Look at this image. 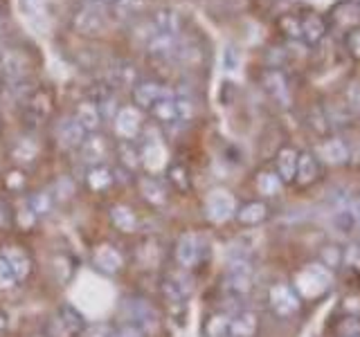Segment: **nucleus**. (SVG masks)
Wrapping results in <instances>:
<instances>
[{"instance_id":"obj_48","label":"nucleus","mask_w":360,"mask_h":337,"mask_svg":"<svg viewBox=\"0 0 360 337\" xmlns=\"http://www.w3.org/2000/svg\"><path fill=\"white\" fill-rule=\"evenodd\" d=\"M338 337H360V333H340Z\"/></svg>"},{"instance_id":"obj_8","label":"nucleus","mask_w":360,"mask_h":337,"mask_svg":"<svg viewBox=\"0 0 360 337\" xmlns=\"http://www.w3.org/2000/svg\"><path fill=\"white\" fill-rule=\"evenodd\" d=\"M320 178H322L320 160L315 157L313 151H302L297 157V168H295V180H292V185L297 189H309L315 183H320Z\"/></svg>"},{"instance_id":"obj_30","label":"nucleus","mask_w":360,"mask_h":337,"mask_svg":"<svg viewBox=\"0 0 360 337\" xmlns=\"http://www.w3.org/2000/svg\"><path fill=\"white\" fill-rule=\"evenodd\" d=\"M56 317L61 319V324L65 326V331L70 335H82L84 329H86V317L82 312H79L72 303H61L59 310H56Z\"/></svg>"},{"instance_id":"obj_13","label":"nucleus","mask_w":360,"mask_h":337,"mask_svg":"<svg viewBox=\"0 0 360 337\" xmlns=\"http://www.w3.org/2000/svg\"><path fill=\"white\" fill-rule=\"evenodd\" d=\"M300 34L307 45H318L326 34H329V25H326V16L318 14V11H309V14L300 16Z\"/></svg>"},{"instance_id":"obj_36","label":"nucleus","mask_w":360,"mask_h":337,"mask_svg":"<svg viewBox=\"0 0 360 337\" xmlns=\"http://www.w3.org/2000/svg\"><path fill=\"white\" fill-rule=\"evenodd\" d=\"M318 258H320V265H324L326 270L333 272V270H338L345 263V250L335 243H326V245H322Z\"/></svg>"},{"instance_id":"obj_49","label":"nucleus","mask_w":360,"mask_h":337,"mask_svg":"<svg viewBox=\"0 0 360 337\" xmlns=\"http://www.w3.org/2000/svg\"><path fill=\"white\" fill-rule=\"evenodd\" d=\"M3 133H5V124H3V119H0V138H3Z\"/></svg>"},{"instance_id":"obj_18","label":"nucleus","mask_w":360,"mask_h":337,"mask_svg":"<svg viewBox=\"0 0 360 337\" xmlns=\"http://www.w3.org/2000/svg\"><path fill=\"white\" fill-rule=\"evenodd\" d=\"M174 95L172 90L160 86V84H153V81H144L140 86H135L133 90V99H135V108H144L149 110L153 104H158L160 99Z\"/></svg>"},{"instance_id":"obj_33","label":"nucleus","mask_w":360,"mask_h":337,"mask_svg":"<svg viewBox=\"0 0 360 337\" xmlns=\"http://www.w3.org/2000/svg\"><path fill=\"white\" fill-rule=\"evenodd\" d=\"M117 162L127 173L138 171L140 166V151L133 142H120L117 146Z\"/></svg>"},{"instance_id":"obj_39","label":"nucleus","mask_w":360,"mask_h":337,"mask_svg":"<svg viewBox=\"0 0 360 337\" xmlns=\"http://www.w3.org/2000/svg\"><path fill=\"white\" fill-rule=\"evenodd\" d=\"M279 27H281V32L286 34V37H290V39H302V34H300V16H295V14L281 16L279 18Z\"/></svg>"},{"instance_id":"obj_40","label":"nucleus","mask_w":360,"mask_h":337,"mask_svg":"<svg viewBox=\"0 0 360 337\" xmlns=\"http://www.w3.org/2000/svg\"><path fill=\"white\" fill-rule=\"evenodd\" d=\"M50 194H52L54 202H56V200H70V198H72V194H75V187H72L70 180L61 178V180H56V185L52 187Z\"/></svg>"},{"instance_id":"obj_19","label":"nucleus","mask_w":360,"mask_h":337,"mask_svg":"<svg viewBox=\"0 0 360 337\" xmlns=\"http://www.w3.org/2000/svg\"><path fill=\"white\" fill-rule=\"evenodd\" d=\"M297 157L300 151L292 149V146H281L275 155V173L284 185H292L295 180V168H297Z\"/></svg>"},{"instance_id":"obj_15","label":"nucleus","mask_w":360,"mask_h":337,"mask_svg":"<svg viewBox=\"0 0 360 337\" xmlns=\"http://www.w3.org/2000/svg\"><path fill=\"white\" fill-rule=\"evenodd\" d=\"M138 189H140V196L146 205L151 207H165L167 200H169V189L162 183L160 178L155 176H142L138 180Z\"/></svg>"},{"instance_id":"obj_1","label":"nucleus","mask_w":360,"mask_h":337,"mask_svg":"<svg viewBox=\"0 0 360 337\" xmlns=\"http://www.w3.org/2000/svg\"><path fill=\"white\" fill-rule=\"evenodd\" d=\"M266 303H268V310L279 319L295 317L302 310L300 292L295 290V286L288 284V281H275V284H270L266 292Z\"/></svg>"},{"instance_id":"obj_29","label":"nucleus","mask_w":360,"mask_h":337,"mask_svg":"<svg viewBox=\"0 0 360 337\" xmlns=\"http://www.w3.org/2000/svg\"><path fill=\"white\" fill-rule=\"evenodd\" d=\"M284 183L279 180V176L275 173V168H262V171L257 173V180H255V189L257 194L262 198H275Z\"/></svg>"},{"instance_id":"obj_17","label":"nucleus","mask_w":360,"mask_h":337,"mask_svg":"<svg viewBox=\"0 0 360 337\" xmlns=\"http://www.w3.org/2000/svg\"><path fill=\"white\" fill-rule=\"evenodd\" d=\"M259 326H262L259 315L255 310L241 308L232 312L230 317V337H257Z\"/></svg>"},{"instance_id":"obj_3","label":"nucleus","mask_w":360,"mask_h":337,"mask_svg":"<svg viewBox=\"0 0 360 337\" xmlns=\"http://www.w3.org/2000/svg\"><path fill=\"white\" fill-rule=\"evenodd\" d=\"M90 263H93L97 272L106 275V277H115L127 267V256H124V252L117 245L97 243L93 247V252H90Z\"/></svg>"},{"instance_id":"obj_46","label":"nucleus","mask_w":360,"mask_h":337,"mask_svg":"<svg viewBox=\"0 0 360 337\" xmlns=\"http://www.w3.org/2000/svg\"><path fill=\"white\" fill-rule=\"evenodd\" d=\"M7 225H11V211L7 209L5 202H0V230L7 227Z\"/></svg>"},{"instance_id":"obj_34","label":"nucleus","mask_w":360,"mask_h":337,"mask_svg":"<svg viewBox=\"0 0 360 337\" xmlns=\"http://www.w3.org/2000/svg\"><path fill=\"white\" fill-rule=\"evenodd\" d=\"M27 202H30L32 211L39 216V220L45 218V216H52L54 205H56L50 191H34V194L27 196Z\"/></svg>"},{"instance_id":"obj_9","label":"nucleus","mask_w":360,"mask_h":337,"mask_svg":"<svg viewBox=\"0 0 360 337\" xmlns=\"http://www.w3.org/2000/svg\"><path fill=\"white\" fill-rule=\"evenodd\" d=\"M234 211H236V205H234V198L228 194V191H212L207 196V202H205V216L210 223H225L234 218Z\"/></svg>"},{"instance_id":"obj_25","label":"nucleus","mask_w":360,"mask_h":337,"mask_svg":"<svg viewBox=\"0 0 360 337\" xmlns=\"http://www.w3.org/2000/svg\"><path fill=\"white\" fill-rule=\"evenodd\" d=\"M264 84H266L268 95L273 97L279 106H290V90H288V81L284 74L277 70H270L264 77Z\"/></svg>"},{"instance_id":"obj_2","label":"nucleus","mask_w":360,"mask_h":337,"mask_svg":"<svg viewBox=\"0 0 360 337\" xmlns=\"http://www.w3.org/2000/svg\"><path fill=\"white\" fill-rule=\"evenodd\" d=\"M174 258L176 265L180 270H194L202 263L205 258V243H202V236L196 232H185L178 236L176 247H174Z\"/></svg>"},{"instance_id":"obj_47","label":"nucleus","mask_w":360,"mask_h":337,"mask_svg":"<svg viewBox=\"0 0 360 337\" xmlns=\"http://www.w3.org/2000/svg\"><path fill=\"white\" fill-rule=\"evenodd\" d=\"M7 329H9V317L5 310H0V335H5Z\"/></svg>"},{"instance_id":"obj_50","label":"nucleus","mask_w":360,"mask_h":337,"mask_svg":"<svg viewBox=\"0 0 360 337\" xmlns=\"http://www.w3.org/2000/svg\"><path fill=\"white\" fill-rule=\"evenodd\" d=\"M32 337H45L43 333H37V335H32Z\"/></svg>"},{"instance_id":"obj_26","label":"nucleus","mask_w":360,"mask_h":337,"mask_svg":"<svg viewBox=\"0 0 360 337\" xmlns=\"http://www.w3.org/2000/svg\"><path fill=\"white\" fill-rule=\"evenodd\" d=\"M86 138V131L79 126L75 119H63L59 126H56V140L63 146V149H79Z\"/></svg>"},{"instance_id":"obj_23","label":"nucleus","mask_w":360,"mask_h":337,"mask_svg":"<svg viewBox=\"0 0 360 337\" xmlns=\"http://www.w3.org/2000/svg\"><path fill=\"white\" fill-rule=\"evenodd\" d=\"M9 157L14 160V164L18 168H25L30 164L37 162V157H39V146L34 140L30 138H20L14 142V146L9 149Z\"/></svg>"},{"instance_id":"obj_31","label":"nucleus","mask_w":360,"mask_h":337,"mask_svg":"<svg viewBox=\"0 0 360 337\" xmlns=\"http://www.w3.org/2000/svg\"><path fill=\"white\" fill-rule=\"evenodd\" d=\"M149 112L155 117L158 124H165V126L180 121V119H178V108H176V95H169V97L160 99L158 104H153V106L149 108Z\"/></svg>"},{"instance_id":"obj_37","label":"nucleus","mask_w":360,"mask_h":337,"mask_svg":"<svg viewBox=\"0 0 360 337\" xmlns=\"http://www.w3.org/2000/svg\"><path fill=\"white\" fill-rule=\"evenodd\" d=\"M5 189L9 194H22L27 189V176L22 168H14V171L5 173Z\"/></svg>"},{"instance_id":"obj_35","label":"nucleus","mask_w":360,"mask_h":337,"mask_svg":"<svg viewBox=\"0 0 360 337\" xmlns=\"http://www.w3.org/2000/svg\"><path fill=\"white\" fill-rule=\"evenodd\" d=\"M50 110H52V99H50V95L48 93H43V90H39V93H34L32 97H30V101H27V112L30 115L37 119V121H41V119H45L50 115Z\"/></svg>"},{"instance_id":"obj_32","label":"nucleus","mask_w":360,"mask_h":337,"mask_svg":"<svg viewBox=\"0 0 360 337\" xmlns=\"http://www.w3.org/2000/svg\"><path fill=\"white\" fill-rule=\"evenodd\" d=\"M167 180H169V185H172L178 191V194H189V189H191V176H189L185 164H180V162L169 164L167 166Z\"/></svg>"},{"instance_id":"obj_7","label":"nucleus","mask_w":360,"mask_h":337,"mask_svg":"<svg viewBox=\"0 0 360 337\" xmlns=\"http://www.w3.org/2000/svg\"><path fill=\"white\" fill-rule=\"evenodd\" d=\"M0 256L5 258V263L9 265L11 272H14L18 284L27 281L34 275V258H32V254L25 250V247H20V245H5L3 250H0Z\"/></svg>"},{"instance_id":"obj_41","label":"nucleus","mask_w":360,"mask_h":337,"mask_svg":"<svg viewBox=\"0 0 360 337\" xmlns=\"http://www.w3.org/2000/svg\"><path fill=\"white\" fill-rule=\"evenodd\" d=\"M112 337H149L146 335L144 329H140L138 324H133V322H124L122 326H117L115 333H112Z\"/></svg>"},{"instance_id":"obj_21","label":"nucleus","mask_w":360,"mask_h":337,"mask_svg":"<svg viewBox=\"0 0 360 337\" xmlns=\"http://www.w3.org/2000/svg\"><path fill=\"white\" fill-rule=\"evenodd\" d=\"M79 151H82V160L90 166H97L104 160V155L108 151V144L104 138H99L97 133H90L88 138H84L82 146H79Z\"/></svg>"},{"instance_id":"obj_12","label":"nucleus","mask_w":360,"mask_h":337,"mask_svg":"<svg viewBox=\"0 0 360 337\" xmlns=\"http://www.w3.org/2000/svg\"><path fill=\"white\" fill-rule=\"evenodd\" d=\"M48 272L56 286H65L77 272V261L70 252H52L48 258Z\"/></svg>"},{"instance_id":"obj_20","label":"nucleus","mask_w":360,"mask_h":337,"mask_svg":"<svg viewBox=\"0 0 360 337\" xmlns=\"http://www.w3.org/2000/svg\"><path fill=\"white\" fill-rule=\"evenodd\" d=\"M112 185H115V171L108 168L106 164H97L88 168L86 187L93 191V194H106Z\"/></svg>"},{"instance_id":"obj_38","label":"nucleus","mask_w":360,"mask_h":337,"mask_svg":"<svg viewBox=\"0 0 360 337\" xmlns=\"http://www.w3.org/2000/svg\"><path fill=\"white\" fill-rule=\"evenodd\" d=\"M115 329L108 322H95V324H86L84 333L79 337H112Z\"/></svg>"},{"instance_id":"obj_5","label":"nucleus","mask_w":360,"mask_h":337,"mask_svg":"<svg viewBox=\"0 0 360 337\" xmlns=\"http://www.w3.org/2000/svg\"><path fill=\"white\" fill-rule=\"evenodd\" d=\"M191 290H194V281H191L187 270L180 267L176 272H169L160 284V292L169 303H185V299L191 295Z\"/></svg>"},{"instance_id":"obj_27","label":"nucleus","mask_w":360,"mask_h":337,"mask_svg":"<svg viewBox=\"0 0 360 337\" xmlns=\"http://www.w3.org/2000/svg\"><path fill=\"white\" fill-rule=\"evenodd\" d=\"M162 245L160 241L155 239H144L138 247H135V258H138V263L146 270L151 267H158V263L162 261Z\"/></svg>"},{"instance_id":"obj_11","label":"nucleus","mask_w":360,"mask_h":337,"mask_svg":"<svg viewBox=\"0 0 360 337\" xmlns=\"http://www.w3.org/2000/svg\"><path fill=\"white\" fill-rule=\"evenodd\" d=\"M315 157L320 160V164H329V166H342L349 162V157H352V151H349V146L345 140L340 138H326L318 144V153Z\"/></svg>"},{"instance_id":"obj_44","label":"nucleus","mask_w":360,"mask_h":337,"mask_svg":"<svg viewBox=\"0 0 360 337\" xmlns=\"http://www.w3.org/2000/svg\"><path fill=\"white\" fill-rule=\"evenodd\" d=\"M345 211H349V216H352L354 225H356V230H360V194L352 196V198H347L345 200V205H342Z\"/></svg>"},{"instance_id":"obj_42","label":"nucleus","mask_w":360,"mask_h":337,"mask_svg":"<svg viewBox=\"0 0 360 337\" xmlns=\"http://www.w3.org/2000/svg\"><path fill=\"white\" fill-rule=\"evenodd\" d=\"M345 48L347 52L354 56L356 61H360V27L358 29H352L345 37Z\"/></svg>"},{"instance_id":"obj_16","label":"nucleus","mask_w":360,"mask_h":337,"mask_svg":"<svg viewBox=\"0 0 360 337\" xmlns=\"http://www.w3.org/2000/svg\"><path fill=\"white\" fill-rule=\"evenodd\" d=\"M108 218H110V225L120 234H138L140 230L138 213L133 211V207L124 205V202H115V205L108 209Z\"/></svg>"},{"instance_id":"obj_24","label":"nucleus","mask_w":360,"mask_h":337,"mask_svg":"<svg viewBox=\"0 0 360 337\" xmlns=\"http://www.w3.org/2000/svg\"><path fill=\"white\" fill-rule=\"evenodd\" d=\"M11 225L18 232H32L39 225V216L32 211L27 198H20L14 202V207H11Z\"/></svg>"},{"instance_id":"obj_22","label":"nucleus","mask_w":360,"mask_h":337,"mask_svg":"<svg viewBox=\"0 0 360 337\" xmlns=\"http://www.w3.org/2000/svg\"><path fill=\"white\" fill-rule=\"evenodd\" d=\"M79 126H82L86 133H97V128L101 126V112H99V108H97V104L95 101H82L77 108H75V117H72Z\"/></svg>"},{"instance_id":"obj_43","label":"nucleus","mask_w":360,"mask_h":337,"mask_svg":"<svg viewBox=\"0 0 360 337\" xmlns=\"http://www.w3.org/2000/svg\"><path fill=\"white\" fill-rule=\"evenodd\" d=\"M16 284L18 281H16L14 272H11L9 265L5 263V258L0 256V290H11Z\"/></svg>"},{"instance_id":"obj_10","label":"nucleus","mask_w":360,"mask_h":337,"mask_svg":"<svg viewBox=\"0 0 360 337\" xmlns=\"http://www.w3.org/2000/svg\"><path fill=\"white\" fill-rule=\"evenodd\" d=\"M270 213H273V209H270L266 200H248L241 207H236L234 220L241 227H259L270 218Z\"/></svg>"},{"instance_id":"obj_6","label":"nucleus","mask_w":360,"mask_h":337,"mask_svg":"<svg viewBox=\"0 0 360 337\" xmlns=\"http://www.w3.org/2000/svg\"><path fill=\"white\" fill-rule=\"evenodd\" d=\"M112 126H115V135L120 138V142H133L138 140L144 126H142V117L140 110L135 106H124L115 112L112 117Z\"/></svg>"},{"instance_id":"obj_14","label":"nucleus","mask_w":360,"mask_h":337,"mask_svg":"<svg viewBox=\"0 0 360 337\" xmlns=\"http://www.w3.org/2000/svg\"><path fill=\"white\" fill-rule=\"evenodd\" d=\"M138 151H140V166H144L146 171H149V176L162 171V166L167 162H165V149H162V142L160 140L144 138V142L138 146Z\"/></svg>"},{"instance_id":"obj_28","label":"nucleus","mask_w":360,"mask_h":337,"mask_svg":"<svg viewBox=\"0 0 360 337\" xmlns=\"http://www.w3.org/2000/svg\"><path fill=\"white\" fill-rule=\"evenodd\" d=\"M230 317L232 312L228 310L207 315V319L202 322V337H230Z\"/></svg>"},{"instance_id":"obj_4","label":"nucleus","mask_w":360,"mask_h":337,"mask_svg":"<svg viewBox=\"0 0 360 337\" xmlns=\"http://www.w3.org/2000/svg\"><path fill=\"white\" fill-rule=\"evenodd\" d=\"M326 25H329V32L333 29L347 37L352 29L360 27V5L356 0H345V3L335 5L326 16Z\"/></svg>"},{"instance_id":"obj_45","label":"nucleus","mask_w":360,"mask_h":337,"mask_svg":"<svg viewBox=\"0 0 360 337\" xmlns=\"http://www.w3.org/2000/svg\"><path fill=\"white\" fill-rule=\"evenodd\" d=\"M43 335H45V337H72L70 333L65 331V326L61 324V319L56 317V315L48 322V326H45V333H43Z\"/></svg>"}]
</instances>
